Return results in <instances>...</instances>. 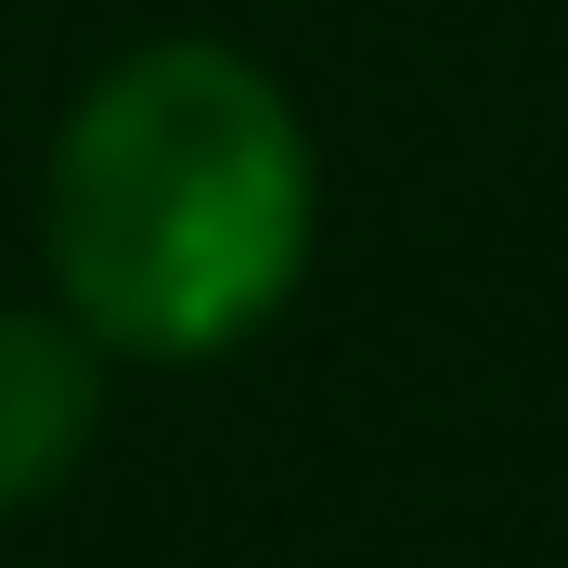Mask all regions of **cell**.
<instances>
[{
    "instance_id": "6da1fadb",
    "label": "cell",
    "mask_w": 568,
    "mask_h": 568,
    "mask_svg": "<svg viewBox=\"0 0 568 568\" xmlns=\"http://www.w3.org/2000/svg\"><path fill=\"white\" fill-rule=\"evenodd\" d=\"M323 233L311 116L233 39H142L52 130L39 272L104 362H233Z\"/></svg>"
},
{
    "instance_id": "7a4b0ae2",
    "label": "cell",
    "mask_w": 568,
    "mask_h": 568,
    "mask_svg": "<svg viewBox=\"0 0 568 568\" xmlns=\"http://www.w3.org/2000/svg\"><path fill=\"white\" fill-rule=\"evenodd\" d=\"M104 439V349L65 311H0V517H39Z\"/></svg>"
}]
</instances>
